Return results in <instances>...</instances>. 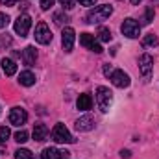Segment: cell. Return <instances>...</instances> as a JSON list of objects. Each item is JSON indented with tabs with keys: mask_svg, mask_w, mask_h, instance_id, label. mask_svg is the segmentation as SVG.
I'll use <instances>...</instances> for the list:
<instances>
[{
	"mask_svg": "<svg viewBox=\"0 0 159 159\" xmlns=\"http://www.w3.org/2000/svg\"><path fill=\"white\" fill-rule=\"evenodd\" d=\"M111 13H113V6H109V4L96 6L94 9H91V11L87 13V22H89V24H100V22L107 20Z\"/></svg>",
	"mask_w": 159,
	"mask_h": 159,
	"instance_id": "obj_1",
	"label": "cell"
},
{
	"mask_svg": "<svg viewBox=\"0 0 159 159\" xmlns=\"http://www.w3.org/2000/svg\"><path fill=\"white\" fill-rule=\"evenodd\" d=\"M96 102H98V107L102 113H107L109 107H111V102H113V93L109 91V87H104L100 85L96 89Z\"/></svg>",
	"mask_w": 159,
	"mask_h": 159,
	"instance_id": "obj_2",
	"label": "cell"
},
{
	"mask_svg": "<svg viewBox=\"0 0 159 159\" xmlns=\"http://www.w3.org/2000/svg\"><path fill=\"white\" fill-rule=\"evenodd\" d=\"M52 141L54 143H57V144H65V143H74V137L70 135V131L65 128V124H61V122H57L56 126H54V129H52Z\"/></svg>",
	"mask_w": 159,
	"mask_h": 159,
	"instance_id": "obj_3",
	"label": "cell"
},
{
	"mask_svg": "<svg viewBox=\"0 0 159 159\" xmlns=\"http://www.w3.org/2000/svg\"><path fill=\"white\" fill-rule=\"evenodd\" d=\"M120 32L129 39H137L141 35V24L135 19H124V22L120 26Z\"/></svg>",
	"mask_w": 159,
	"mask_h": 159,
	"instance_id": "obj_4",
	"label": "cell"
},
{
	"mask_svg": "<svg viewBox=\"0 0 159 159\" xmlns=\"http://www.w3.org/2000/svg\"><path fill=\"white\" fill-rule=\"evenodd\" d=\"M13 28H15V34H17V35L26 37L28 32H30V28H32V19H30V15H26V13H24V15H19Z\"/></svg>",
	"mask_w": 159,
	"mask_h": 159,
	"instance_id": "obj_5",
	"label": "cell"
},
{
	"mask_svg": "<svg viewBox=\"0 0 159 159\" xmlns=\"http://www.w3.org/2000/svg\"><path fill=\"white\" fill-rule=\"evenodd\" d=\"M35 41H37L39 44H48V43H52V32H50L48 24L43 22V20L35 26Z\"/></svg>",
	"mask_w": 159,
	"mask_h": 159,
	"instance_id": "obj_6",
	"label": "cell"
},
{
	"mask_svg": "<svg viewBox=\"0 0 159 159\" xmlns=\"http://www.w3.org/2000/svg\"><path fill=\"white\" fill-rule=\"evenodd\" d=\"M80 44L85 46V48H89L94 54H102L104 52V48L98 44V41L94 39V35H91V34H81L80 35Z\"/></svg>",
	"mask_w": 159,
	"mask_h": 159,
	"instance_id": "obj_7",
	"label": "cell"
},
{
	"mask_svg": "<svg viewBox=\"0 0 159 159\" xmlns=\"http://www.w3.org/2000/svg\"><path fill=\"white\" fill-rule=\"evenodd\" d=\"M139 70L144 78H150V74L154 70V57L150 54H143L139 57Z\"/></svg>",
	"mask_w": 159,
	"mask_h": 159,
	"instance_id": "obj_8",
	"label": "cell"
},
{
	"mask_svg": "<svg viewBox=\"0 0 159 159\" xmlns=\"http://www.w3.org/2000/svg\"><path fill=\"white\" fill-rule=\"evenodd\" d=\"M26 120H28V113H26L24 107H13L9 111V122L13 126H19L20 128L22 124H26Z\"/></svg>",
	"mask_w": 159,
	"mask_h": 159,
	"instance_id": "obj_9",
	"label": "cell"
},
{
	"mask_svg": "<svg viewBox=\"0 0 159 159\" xmlns=\"http://www.w3.org/2000/svg\"><path fill=\"white\" fill-rule=\"evenodd\" d=\"M69 156H70L69 150H59V148H54V146L44 148L41 152V159H69Z\"/></svg>",
	"mask_w": 159,
	"mask_h": 159,
	"instance_id": "obj_10",
	"label": "cell"
},
{
	"mask_svg": "<svg viewBox=\"0 0 159 159\" xmlns=\"http://www.w3.org/2000/svg\"><path fill=\"white\" fill-rule=\"evenodd\" d=\"M74 39H76V32L67 26L63 28V37H61V44H63V50L65 52H72V46H74Z\"/></svg>",
	"mask_w": 159,
	"mask_h": 159,
	"instance_id": "obj_11",
	"label": "cell"
},
{
	"mask_svg": "<svg viewBox=\"0 0 159 159\" xmlns=\"http://www.w3.org/2000/svg\"><path fill=\"white\" fill-rule=\"evenodd\" d=\"M109 80H111V83H113L115 87H119V89H124V87L129 85V76H128L124 70H113L111 76H109Z\"/></svg>",
	"mask_w": 159,
	"mask_h": 159,
	"instance_id": "obj_12",
	"label": "cell"
},
{
	"mask_svg": "<svg viewBox=\"0 0 159 159\" xmlns=\"http://www.w3.org/2000/svg\"><path fill=\"white\" fill-rule=\"evenodd\" d=\"M94 128V119L91 115H85V117H80L76 120V129L78 131H91Z\"/></svg>",
	"mask_w": 159,
	"mask_h": 159,
	"instance_id": "obj_13",
	"label": "cell"
},
{
	"mask_svg": "<svg viewBox=\"0 0 159 159\" xmlns=\"http://www.w3.org/2000/svg\"><path fill=\"white\" fill-rule=\"evenodd\" d=\"M22 59H24L26 65H34L35 59H37V50H35V46H26V48L22 50Z\"/></svg>",
	"mask_w": 159,
	"mask_h": 159,
	"instance_id": "obj_14",
	"label": "cell"
},
{
	"mask_svg": "<svg viewBox=\"0 0 159 159\" xmlns=\"http://www.w3.org/2000/svg\"><path fill=\"white\" fill-rule=\"evenodd\" d=\"M76 106H78L80 111H89V109H91V106H93V98H91V94H87V93L80 94Z\"/></svg>",
	"mask_w": 159,
	"mask_h": 159,
	"instance_id": "obj_15",
	"label": "cell"
},
{
	"mask_svg": "<svg viewBox=\"0 0 159 159\" xmlns=\"http://www.w3.org/2000/svg\"><path fill=\"white\" fill-rule=\"evenodd\" d=\"M0 65H2V70H4L6 76H13V74L17 72V65H15V61L9 59V57H4V59L0 61Z\"/></svg>",
	"mask_w": 159,
	"mask_h": 159,
	"instance_id": "obj_16",
	"label": "cell"
},
{
	"mask_svg": "<svg viewBox=\"0 0 159 159\" xmlns=\"http://www.w3.org/2000/svg\"><path fill=\"white\" fill-rule=\"evenodd\" d=\"M19 83L24 85V87L34 85V83H35V74H34L32 70H24V72H20V74H19Z\"/></svg>",
	"mask_w": 159,
	"mask_h": 159,
	"instance_id": "obj_17",
	"label": "cell"
},
{
	"mask_svg": "<svg viewBox=\"0 0 159 159\" xmlns=\"http://www.w3.org/2000/svg\"><path fill=\"white\" fill-rule=\"evenodd\" d=\"M46 135H48V128H46L44 124H35V126H34V139H35L37 143L44 141Z\"/></svg>",
	"mask_w": 159,
	"mask_h": 159,
	"instance_id": "obj_18",
	"label": "cell"
},
{
	"mask_svg": "<svg viewBox=\"0 0 159 159\" xmlns=\"http://www.w3.org/2000/svg\"><path fill=\"white\" fill-rule=\"evenodd\" d=\"M96 37H98V41H102V43H109V41H111V32H109V28L100 26V28H98Z\"/></svg>",
	"mask_w": 159,
	"mask_h": 159,
	"instance_id": "obj_19",
	"label": "cell"
},
{
	"mask_svg": "<svg viewBox=\"0 0 159 159\" xmlns=\"http://www.w3.org/2000/svg\"><path fill=\"white\" fill-rule=\"evenodd\" d=\"M143 44H144V46H157V44H159L157 35H154V34H148V35L144 37V41H143Z\"/></svg>",
	"mask_w": 159,
	"mask_h": 159,
	"instance_id": "obj_20",
	"label": "cell"
},
{
	"mask_svg": "<svg viewBox=\"0 0 159 159\" xmlns=\"http://www.w3.org/2000/svg\"><path fill=\"white\" fill-rule=\"evenodd\" d=\"M152 20H154V7L148 6L146 11H144V17H143V24H150Z\"/></svg>",
	"mask_w": 159,
	"mask_h": 159,
	"instance_id": "obj_21",
	"label": "cell"
},
{
	"mask_svg": "<svg viewBox=\"0 0 159 159\" xmlns=\"http://www.w3.org/2000/svg\"><path fill=\"white\" fill-rule=\"evenodd\" d=\"M15 159H32V152L26 148H19L15 152Z\"/></svg>",
	"mask_w": 159,
	"mask_h": 159,
	"instance_id": "obj_22",
	"label": "cell"
},
{
	"mask_svg": "<svg viewBox=\"0 0 159 159\" xmlns=\"http://www.w3.org/2000/svg\"><path fill=\"white\" fill-rule=\"evenodd\" d=\"M15 141H17L19 144H22V143H26V141H28V131H24V129H20V131H17V133H15Z\"/></svg>",
	"mask_w": 159,
	"mask_h": 159,
	"instance_id": "obj_23",
	"label": "cell"
},
{
	"mask_svg": "<svg viewBox=\"0 0 159 159\" xmlns=\"http://www.w3.org/2000/svg\"><path fill=\"white\" fill-rule=\"evenodd\" d=\"M54 20H56V24L63 26V24H67V22H69V17H67V15H63V13H56V15H54Z\"/></svg>",
	"mask_w": 159,
	"mask_h": 159,
	"instance_id": "obj_24",
	"label": "cell"
},
{
	"mask_svg": "<svg viewBox=\"0 0 159 159\" xmlns=\"http://www.w3.org/2000/svg\"><path fill=\"white\" fill-rule=\"evenodd\" d=\"M9 135H11L9 128H6V126H0V143H6V141L9 139Z\"/></svg>",
	"mask_w": 159,
	"mask_h": 159,
	"instance_id": "obj_25",
	"label": "cell"
},
{
	"mask_svg": "<svg viewBox=\"0 0 159 159\" xmlns=\"http://www.w3.org/2000/svg\"><path fill=\"white\" fill-rule=\"evenodd\" d=\"M59 4L65 7V9H72L76 6V0H59Z\"/></svg>",
	"mask_w": 159,
	"mask_h": 159,
	"instance_id": "obj_26",
	"label": "cell"
},
{
	"mask_svg": "<svg viewBox=\"0 0 159 159\" xmlns=\"http://www.w3.org/2000/svg\"><path fill=\"white\" fill-rule=\"evenodd\" d=\"M7 24H9V17H7L6 13H0V30L6 28Z\"/></svg>",
	"mask_w": 159,
	"mask_h": 159,
	"instance_id": "obj_27",
	"label": "cell"
},
{
	"mask_svg": "<svg viewBox=\"0 0 159 159\" xmlns=\"http://www.w3.org/2000/svg\"><path fill=\"white\" fill-rule=\"evenodd\" d=\"M54 2H56V0H41V9H44V11H46V9H50V7H52V6H54Z\"/></svg>",
	"mask_w": 159,
	"mask_h": 159,
	"instance_id": "obj_28",
	"label": "cell"
},
{
	"mask_svg": "<svg viewBox=\"0 0 159 159\" xmlns=\"http://www.w3.org/2000/svg\"><path fill=\"white\" fill-rule=\"evenodd\" d=\"M80 6H85V7H91V6H94L96 4V0H78Z\"/></svg>",
	"mask_w": 159,
	"mask_h": 159,
	"instance_id": "obj_29",
	"label": "cell"
},
{
	"mask_svg": "<svg viewBox=\"0 0 159 159\" xmlns=\"http://www.w3.org/2000/svg\"><path fill=\"white\" fill-rule=\"evenodd\" d=\"M17 2H19V0H0V4H2V6H9V7H11V6H15Z\"/></svg>",
	"mask_w": 159,
	"mask_h": 159,
	"instance_id": "obj_30",
	"label": "cell"
},
{
	"mask_svg": "<svg viewBox=\"0 0 159 159\" xmlns=\"http://www.w3.org/2000/svg\"><path fill=\"white\" fill-rule=\"evenodd\" d=\"M111 72H113V69H111V65H104V74L109 78L111 76Z\"/></svg>",
	"mask_w": 159,
	"mask_h": 159,
	"instance_id": "obj_31",
	"label": "cell"
},
{
	"mask_svg": "<svg viewBox=\"0 0 159 159\" xmlns=\"http://www.w3.org/2000/svg\"><path fill=\"white\" fill-rule=\"evenodd\" d=\"M120 156H122V157H129V156H131V154H129V150H122V152H120Z\"/></svg>",
	"mask_w": 159,
	"mask_h": 159,
	"instance_id": "obj_32",
	"label": "cell"
},
{
	"mask_svg": "<svg viewBox=\"0 0 159 159\" xmlns=\"http://www.w3.org/2000/svg\"><path fill=\"white\" fill-rule=\"evenodd\" d=\"M129 2H131V4H133V6H137V4H141V2H143V0H129Z\"/></svg>",
	"mask_w": 159,
	"mask_h": 159,
	"instance_id": "obj_33",
	"label": "cell"
}]
</instances>
